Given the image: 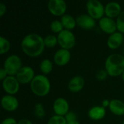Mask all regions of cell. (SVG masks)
<instances>
[{
	"label": "cell",
	"mask_w": 124,
	"mask_h": 124,
	"mask_svg": "<svg viewBox=\"0 0 124 124\" xmlns=\"http://www.w3.org/2000/svg\"><path fill=\"white\" fill-rule=\"evenodd\" d=\"M44 46V39L36 33L28 34L23 38L21 42V48L23 52L32 57L41 54Z\"/></svg>",
	"instance_id": "1"
},
{
	"label": "cell",
	"mask_w": 124,
	"mask_h": 124,
	"mask_svg": "<svg viewBox=\"0 0 124 124\" xmlns=\"http://www.w3.org/2000/svg\"><path fill=\"white\" fill-rule=\"evenodd\" d=\"M105 70L112 77L118 76L124 71V57L119 54L110 55L105 62Z\"/></svg>",
	"instance_id": "2"
},
{
	"label": "cell",
	"mask_w": 124,
	"mask_h": 124,
	"mask_svg": "<svg viewBox=\"0 0 124 124\" xmlns=\"http://www.w3.org/2000/svg\"><path fill=\"white\" fill-rule=\"evenodd\" d=\"M31 89L34 94L44 97L48 94L50 91V82L46 76L37 75L31 83Z\"/></svg>",
	"instance_id": "3"
},
{
	"label": "cell",
	"mask_w": 124,
	"mask_h": 124,
	"mask_svg": "<svg viewBox=\"0 0 124 124\" xmlns=\"http://www.w3.org/2000/svg\"><path fill=\"white\" fill-rule=\"evenodd\" d=\"M22 68V61L20 58L15 54L9 56L4 64V69L9 76H16L17 72Z\"/></svg>",
	"instance_id": "4"
},
{
	"label": "cell",
	"mask_w": 124,
	"mask_h": 124,
	"mask_svg": "<svg viewBox=\"0 0 124 124\" xmlns=\"http://www.w3.org/2000/svg\"><path fill=\"white\" fill-rule=\"evenodd\" d=\"M57 41L62 49H70L76 44V37L74 34L68 30H63L57 36Z\"/></svg>",
	"instance_id": "5"
},
{
	"label": "cell",
	"mask_w": 124,
	"mask_h": 124,
	"mask_svg": "<svg viewBox=\"0 0 124 124\" xmlns=\"http://www.w3.org/2000/svg\"><path fill=\"white\" fill-rule=\"evenodd\" d=\"M86 9L89 15L94 19H102L105 14L104 6L97 0H89L86 3Z\"/></svg>",
	"instance_id": "6"
},
{
	"label": "cell",
	"mask_w": 124,
	"mask_h": 124,
	"mask_svg": "<svg viewBox=\"0 0 124 124\" xmlns=\"http://www.w3.org/2000/svg\"><path fill=\"white\" fill-rule=\"evenodd\" d=\"M35 76H36L34 74V70L32 68L29 66L22 67L16 74V78L20 84H26L30 82L31 83Z\"/></svg>",
	"instance_id": "7"
},
{
	"label": "cell",
	"mask_w": 124,
	"mask_h": 124,
	"mask_svg": "<svg viewBox=\"0 0 124 124\" xmlns=\"http://www.w3.org/2000/svg\"><path fill=\"white\" fill-rule=\"evenodd\" d=\"M4 90L9 95L15 94L20 89V83L15 76H9L2 82Z\"/></svg>",
	"instance_id": "8"
},
{
	"label": "cell",
	"mask_w": 124,
	"mask_h": 124,
	"mask_svg": "<svg viewBox=\"0 0 124 124\" xmlns=\"http://www.w3.org/2000/svg\"><path fill=\"white\" fill-rule=\"evenodd\" d=\"M49 12L55 16H63L67 9V5L63 0H50L48 3Z\"/></svg>",
	"instance_id": "9"
},
{
	"label": "cell",
	"mask_w": 124,
	"mask_h": 124,
	"mask_svg": "<svg viewBox=\"0 0 124 124\" xmlns=\"http://www.w3.org/2000/svg\"><path fill=\"white\" fill-rule=\"evenodd\" d=\"M53 110L56 116H65V115L69 112V105L68 101L62 97L57 98L54 102Z\"/></svg>",
	"instance_id": "10"
},
{
	"label": "cell",
	"mask_w": 124,
	"mask_h": 124,
	"mask_svg": "<svg viewBox=\"0 0 124 124\" xmlns=\"http://www.w3.org/2000/svg\"><path fill=\"white\" fill-rule=\"evenodd\" d=\"M99 25L102 31L109 34H113L116 33V31L117 29L116 22L108 17H103L102 19H100L99 22Z\"/></svg>",
	"instance_id": "11"
},
{
	"label": "cell",
	"mask_w": 124,
	"mask_h": 124,
	"mask_svg": "<svg viewBox=\"0 0 124 124\" xmlns=\"http://www.w3.org/2000/svg\"><path fill=\"white\" fill-rule=\"evenodd\" d=\"M1 104L2 108L9 112H13L16 110L18 108L19 103L16 97L12 95H5L1 98Z\"/></svg>",
	"instance_id": "12"
},
{
	"label": "cell",
	"mask_w": 124,
	"mask_h": 124,
	"mask_svg": "<svg viewBox=\"0 0 124 124\" xmlns=\"http://www.w3.org/2000/svg\"><path fill=\"white\" fill-rule=\"evenodd\" d=\"M70 60V53L68 50L61 49L56 52L54 56V61L59 66H64Z\"/></svg>",
	"instance_id": "13"
},
{
	"label": "cell",
	"mask_w": 124,
	"mask_h": 124,
	"mask_svg": "<svg viewBox=\"0 0 124 124\" xmlns=\"http://www.w3.org/2000/svg\"><path fill=\"white\" fill-rule=\"evenodd\" d=\"M76 23L84 29L90 30L95 26V20L89 15H81L76 18Z\"/></svg>",
	"instance_id": "14"
},
{
	"label": "cell",
	"mask_w": 124,
	"mask_h": 124,
	"mask_svg": "<svg viewBox=\"0 0 124 124\" xmlns=\"http://www.w3.org/2000/svg\"><path fill=\"white\" fill-rule=\"evenodd\" d=\"M121 12V5L115 1L109 2L106 4L105 8V13L108 17L111 19L114 17H118V15Z\"/></svg>",
	"instance_id": "15"
},
{
	"label": "cell",
	"mask_w": 124,
	"mask_h": 124,
	"mask_svg": "<svg viewBox=\"0 0 124 124\" xmlns=\"http://www.w3.org/2000/svg\"><path fill=\"white\" fill-rule=\"evenodd\" d=\"M124 41V36L121 33L116 32L111 34L108 39V46L111 49H116L121 46Z\"/></svg>",
	"instance_id": "16"
},
{
	"label": "cell",
	"mask_w": 124,
	"mask_h": 124,
	"mask_svg": "<svg viewBox=\"0 0 124 124\" xmlns=\"http://www.w3.org/2000/svg\"><path fill=\"white\" fill-rule=\"evenodd\" d=\"M84 86V79L81 76H75L68 83V89L72 92H80Z\"/></svg>",
	"instance_id": "17"
},
{
	"label": "cell",
	"mask_w": 124,
	"mask_h": 124,
	"mask_svg": "<svg viewBox=\"0 0 124 124\" xmlns=\"http://www.w3.org/2000/svg\"><path fill=\"white\" fill-rule=\"evenodd\" d=\"M106 114V111L105 108L102 106H94L92 108L88 113L89 117L94 121H98L102 119Z\"/></svg>",
	"instance_id": "18"
},
{
	"label": "cell",
	"mask_w": 124,
	"mask_h": 124,
	"mask_svg": "<svg viewBox=\"0 0 124 124\" xmlns=\"http://www.w3.org/2000/svg\"><path fill=\"white\" fill-rule=\"evenodd\" d=\"M110 110L116 116H124V102L119 100H112L109 105Z\"/></svg>",
	"instance_id": "19"
},
{
	"label": "cell",
	"mask_w": 124,
	"mask_h": 124,
	"mask_svg": "<svg viewBox=\"0 0 124 124\" xmlns=\"http://www.w3.org/2000/svg\"><path fill=\"white\" fill-rule=\"evenodd\" d=\"M61 23L66 30L70 31L76 27V20L70 15H64L61 17Z\"/></svg>",
	"instance_id": "20"
},
{
	"label": "cell",
	"mask_w": 124,
	"mask_h": 124,
	"mask_svg": "<svg viewBox=\"0 0 124 124\" xmlns=\"http://www.w3.org/2000/svg\"><path fill=\"white\" fill-rule=\"evenodd\" d=\"M52 68H53L52 62L48 59L44 60L40 64V70L44 74H49V73L52 72Z\"/></svg>",
	"instance_id": "21"
},
{
	"label": "cell",
	"mask_w": 124,
	"mask_h": 124,
	"mask_svg": "<svg viewBox=\"0 0 124 124\" xmlns=\"http://www.w3.org/2000/svg\"><path fill=\"white\" fill-rule=\"evenodd\" d=\"M44 45L48 48H52L57 44V37L54 35H48L44 39Z\"/></svg>",
	"instance_id": "22"
},
{
	"label": "cell",
	"mask_w": 124,
	"mask_h": 124,
	"mask_svg": "<svg viewBox=\"0 0 124 124\" xmlns=\"http://www.w3.org/2000/svg\"><path fill=\"white\" fill-rule=\"evenodd\" d=\"M10 49L9 41L4 37L0 36V54H4L7 53Z\"/></svg>",
	"instance_id": "23"
},
{
	"label": "cell",
	"mask_w": 124,
	"mask_h": 124,
	"mask_svg": "<svg viewBox=\"0 0 124 124\" xmlns=\"http://www.w3.org/2000/svg\"><path fill=\"white\" fill-rule=\"evenodd\" d=\"M63 25L61 23V21L59 20H54L50 24V29L54 33H60L63 31Z\"/></svg>",
	"instance_id": "24"
},
{
	"label": "cell",
	"mask_w": 124,
	"mask_h": 124,
	"mask_svg": "<svg viewBox=\"0 0 124 124\" xmlns=\"http://www.w3.org/2000/svg\"><path fill=\"white\" fill-rule=\"evenodd\" d=\"M116 25L117 29L119 31V32L121 33H124V11L121 12L117 17Z\"/></svg>",
	"instance_id": "25"
},
{
	"label": "cell",
	"mask_w": 124,
	"mask_h": 124,
	"mask_svg": "<svg viewBox=\"0 0 124 124\" xmlns=\"http://www.w3.org/2000/svg\"><path fill=\"white\" fill-rule=\"evenodd\" d=\"M47 124H67V121L63 116H54L50 118Z\"/></svg>",
	"instance_id": "26"
},
{
	"label": "cell",
	"mask_w": 124,
	"mask_h": 124,
	"mask_svg": "<svg viewBox=\"0 0 124 124\" xmlns=\"http://www.w3.org/2000/svg\"><path fill=\"white\" fill-rule=\"evenodd\" d=\"M35 115L38 117V118H43L45 116V112L44 110V107L41 104L38 103L35 106Z\"/></svg>",
	"instance_id": "27"
},
{
	"label": "cell",
	"mask_w": 124,
	"mask_h": 124,
	"mask_svg": "<svg viewBox=\"0 0 124 124\" xmlns=\"http://www.w3.org/2000/svg\"><path fill=\"white\" fill-rule=\"evenodd\" d=\"M108 72L106 71V70H100L97 72V75H96V78L97 80L99 81H103L105 80L107 76H108Z\"/></svg>",
	"instance_id": "28"
},
{
	"label": "cell",
	"mask_w": 124,
	"mask_h": 124,
	"mask_svg": "<svg viewBox=\"0 0 124 124\" xmlns=\"http://www.w3.org/2000/svg\"><path fill=\"white\" fill-rule=\"evenodd\" d=\"M65 118L67 122L68 121H74V120H77V117H76V115L73 113V112H68L65 116Z\"/></svg>",
	"instance_id": "29"
},
{
	"label": "cell",
	"mask_w": 124,
	"mask_h": 124,
	"mask_svg": "<svg viewBox=\"0 0 124 124\" xmlns=\"http://www.w3.org/2000/svg\"><path fill=\"white\" fill-rule=\"evenodd\" d=\"M1 124H17V121L14 118H8L4 119L1 122Z\"/></svg>",
	"instance_id": "30"
},
{
	"label": "cell",
	"mask_w": 124,
	"mask_h": 124,
	"mask_svg": "<svg viewBox=\"0 0 124 124\" xmlns=\"http://www.w3.org/2000/svg\"><path fill=\"white\" fill-rule=\"evenodd\" d=\"M7 73L6 72V70L4 68H1L0 69V79L1 81H4L7 76Z\"/></svg>",
	"instance_id": "31"
},
{
	"label": "cell",
	"mask_w": 124,
	"mask_h": 124,
	"mask_svg": "<svg viewBox=\"0 0 124 124\" xmlns=\"http://www.w3.org/2000/svg\"><path fill=\"white\" fill-rule=\"evenodd\" d=\"M6 12V6L3 3H0V16L2 17Z\"/></svg>",
	"instance_id": "32"
},
{
	"label": "cell",
	"mask_w": 124,
	"mask_h": 124,
	"mask_svg": "<svg viewBox=\"0 0 124 124\" xmlns=\"http://www.w3.org/2000/svg\"><path fill=\"white\" fill-rule=\"evenodd\" d=\"M17 124H32L31 121L28 120V119H22V120H20Z\"/></svg>",
	"instance_id": "33"
},
{
	"label": "cell",
	"mask_w": 124,
	"mask_h": 124,
	"mask_svg": "<svg viewBox=\"0 0 124 124\" xmlns=\"http://www.w3.org/2000/svg\"><path fill=\"white\" fill-rule=\"evenodd\" d=\"M110 101H109L108 100H103V101H102V107H103V108L109 107V105H110Z\"/></svg>",
	"instance_id": "34"
},
{
	"label": "cell",
	"mask_w": 124,
	"mask_h": 124,
	"mask_svg": "<svg viewBox=\"0 0 124 124\" xmlns=\"http://www.w3.org/2000/svg\"><path fill=\"white\" fill-rule=\"evenodd\" d=\"M67 124H80L78 120H74V121H68L67 122Z\"/></svg>",
	"instance_id": "35"
},
{
	"label": "cell",
	"mask_w": 124,
	"mask_h": 124,
	"mask_svg": "<svg viewBox=\"0 0 124 124\" xmlns=\"http://www.w3.org/2000/svg\"><path fill=\"white\" fill-rule=\"evenodd\" d=\"M122 78H123V80H124V73H123V74H122Z\"/></svg>",
	"instance_id": "36"
},
{
	"label": "cell",
	"mask_w": 124,
	"mask_h": 124,
	"mask_svg": "<svg viewBox=\"0 0 124 124\" xmlns=\"http://www.w3.org/2000/svg\"><path fill=\"white\" fill-rule=\"evenodd\" d=\"M124 124V122H123V124Z\"/></svg>",
	"instance_id": "37"
}]
</instances>
